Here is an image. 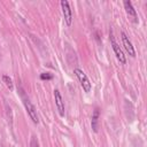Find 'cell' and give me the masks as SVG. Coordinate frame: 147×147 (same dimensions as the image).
<instances>
[{
    "instance_id": "cell-8",
    "label": "cell",
    "mask_w": 147,
    "mask_h": 147,
    "mask_svg": "<svg viewBox=\"0 0 147 147\" xmlns=\"http://www.w3.org/2000/svg\"><path fill=\"white\" fill-rule=\"evenodd\" d=\"M91 126H92V130L94 132H98V127H99V109H95L93 111L92 119H91Z\"/></svg>"
},
{
    "instance_id": "cell-4",
    "label": "cell",
    "mask_w": 147,
    "mask_h": 147,
    "mask_svg": "<svg viewBox=\"0 0 147 147\" xmlns=\"http://www.w3.org/2000/svg\"><path fill=\"white\" fill-rule=\"evenodd\" d=\"M110 41H111V46H113V51H114V53H115V55H116V57H117V60L121 62V63H123V64H125V62H126V59H125V55H124V53H123V51L121 49V47L118 46V44L114 40V37L113 36H110Z\"/></svg>"
},
{
    "instance_id": "cell-11",
    "label": "cell",
    "mask_w": 147,
    "mask_h": 147,
    "mask_svg": "<svg viewBox=\"0 0 147 147\" xmlns=\"http://www.w3.org/2000/svg\"><path fill=\"white\" fill-rule=\"evenodd\" d=\"M30 147H39V142L37 140V138L34 136L31 137V140H30Z\"/></svg>"
},
{
    "instance_id": "cell-9",
    "label": "cell",
    "mask_w": 147,
    "mask_h": 147,
    "mask_svg": "<svg viewBox=\"0 0 147 147\" xmlns=\"http://www.w3.org/2000/svg\"><path fill=\"white\" fill-rule=\"evenodd\" d=\"M2 80H3L5 85L7 86V88H9L10 91H13V90H14V85H13V80H11V78H9L8 76L3 75V76H2Z\"/></svg>"
},
{
    "instance_id": "cell-1",
    "label": "cell",
    "mask_w": 147,
    "mask_h": 147,
    "mask_svg": "<svg viewBox=\"0 0 147 147\" xmlns=\"http://www.w3.org/2000/svg\"><path fill=\"white\" fill-rule=\"evenodd\" d=\"M22 96H23V103L25 106V109L28 111V115L30 116V118L32 119V122L34 124H38L39 123V118H38V114H37V110H36L34 106L31 103V101L29 100V98H26L24 95V93H22Z\"/></svg>"
},
{
    "instance_id": "cell-2",
    "label": "cell",
    "mask_w": 147,
    "mask_h": 147,
    "mask_svg": "<svg viewBox=\"0 0 147 147\" xmlns=\"http://www.w3.org/2000/svg\"><path fill=\"white\" fill-rule=\"evenodd\" d=\"M74 72H75V75L77 76V78H78V80H79V83H80L83 90H84L85 92H90V91H91V83H90V80H88L86 74H85L83 70L78 69V68H76V69L74 70Z\"/></svg>"
},
{
    "instance_id": "cell-10",
    "label": "cell",
    "mask_w": 147,
    "mask_h": 147,
    "mask_svg": "<svg viewBox=\"0 0 147 147\" xmlns=\"http://www.w3.org/2000/svg\"><path fill=\"white\" fill-rule=\"evenodd\" d=\"M40 79H42V80H51V79H53V75L49 74V72H42L40 75Z\"/></svg>"
},
{
    "instance_id": "cell-7",
    "label": "cell",
    "mask_w": 147,
    "mask_h": 147,
    "mask_svg": "<svg viewBox=\"0 0 147 147\" xmlns=\"http://www.w3.org/2000/svg\"><path fill=\"white\" fill-rule=\"evenodd\" d=\"M123 5H124L125 11H126V14L129 15V17H131V20H132L134 23H138V15H137V11H136V9L133 8L131 1H127V0H126V1L123 2Z\"/></svg>"
},
{
    "instance_id": "cell-5",
    "label": "cell",
    "mask_w": 147,
    "mask_h": 147,
    "mask_svg": "<svg viewBox=\"0 0 147 147\" xmlns=\"http://www.w3.org/2000/svg\"><path fill=\"white\" fill-rule=\"evenodd\" d=\"M54 98H55V105L60 116H64V102L59 90H54Z\"/></svg>"
},
{
    "instance_id": "cell-3",
    "label": "cell",
    "mask_w": 147,
    "mask_h": 147,
    "mask_svg": "<svg viewBox=\"0 0 147 147\" xmlns=\"http://www.w3.org/2000/svg\"><path fill=\"white\" fill-rule=\"evenodd\" d=\"M61 8H62V14H63L64 21H65L67 25L70 26L71 23H72V11H71V9H70L69 2L65 1V0L61 1Z\"/></svg>"
},
{
    "instance_id": "cell-6",
    "label": "cell",
    "mask_w": 147,
    "mask_h": 147,
    "mask_svg": "<svg viewBox=\"0 0 147 147\" xmlns=\"http://www.w3.org/2000/svg\"><path fill=\"white\" fill-rule=\"evenodd\" d=\"M121 36H122V41H123V45H124L125 51L129 53V55H131V56H136L134 47H133V45H132L131 40L129 39V37H127L124 32H122V33H121Z\"/></svg>"
}]
</instances>
